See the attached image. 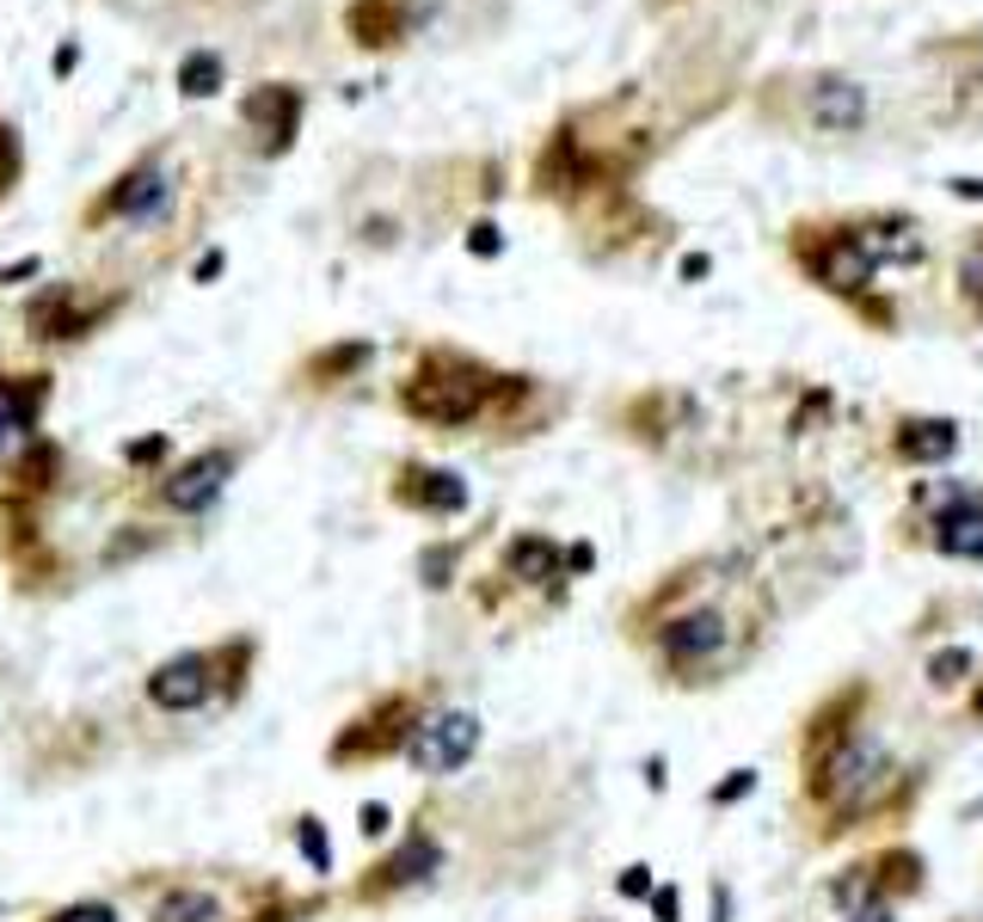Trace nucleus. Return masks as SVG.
<instances>
[{
	"label": "nucleus",
	"mask_w": 983,
	"mask_h": 922,
	"mask_svg": "<svg viewBox=\"0 0 983 922\" xmlns=\"http://www.w3.org/2000/svg\"><path fill=\"white\" fill-rule=\"evenodd\" d=\"M799 769H805V782H799L805 812L824 824V836L860 830L867 818H879L891 799H898V775H904L873 726H855V732H843L836 744L799 756Z\"/></svg>",
	"instance_id": "f257e3e1"
},
{
	"label": "nucleus",
	"mask_w": 983,
	"mask_h": 922,
	"mask_svg": "<svg viewBox=\"0 0 983 922\" xmlns=\"http://www.w3.org/2000/svg\"><path fill=\"white\" fill-rule=\"evenodd\" d=\"M652 658L671 683H719L744 658V640L719 603H683L652 622Z\"/></svg>",
	"instance_id": "f03ea898"
},
{
	"label": "nucleus",
	"mask_w": 983,
	"mask_h": 922,
	"mask_svg": "<svg viewBox=\"0 0 983 922\" xmlns=\"http://www.w3.org/2000/svg\"><path fill=\"white\" fill-rule=\"evenodd\" d=\"M492 394H504V376H492L485 363L461 357V351H431V357L419 363V376L400 388V407L424 424L461 431V424H473L492 407Z\"/></svg>",
	"instance_id": "7ed1b4c3"
},
{
	"label": "nucleus",
	"mask_w": 983,
	"mask_h": 922,
	"mask_svg": "<svg viewBox=\"0 0 983 922\" xmlns=\"http://www.w3.org/2000/svg\"><path fill=\"white\" fill-rule=\"evenodd\" d=\"M480 714L473 707H437V714H419V726H412L407 738V763L419 769V775H431V782H443V775H461V769L480 756Z\"/></svg>",
	"instance_id": "20e7f679"
},
{
	"label": "nucleus",
	"mask_w": 983,
	"mask_h": 922,
	"mask_svg": "<svg viewBox=\"0 0 983 922\" xmlns=\"http://www.w3.org/2000/svg\"><path fill=\"white\" fill-rule=\"evenodd\" d=\"M910 891H922V855L885 849V855H867V861H855V867H843V874L824 886V898L843 910V917H855V910H873V904H898Z\"/></svg>",
	"instance_id": "39448f33"
},
{
	"label": "nucleus",
	"mask_w": 983,
	"mask_h": 922,
	"mask_svg": "<svg viewBox=\"0 0 983 922\" xmlns=\"http://www.w3.org/2000/svg\"><path fill=\"white\" fill-rule=\"evenodd\" d=\"M443 874V843L431 836V830H407L400 836V849H393L388 861H375L369 879L357 886V898H393V891H412V886H431V879Z\"/></svg>",
	"instance_id": "423d86ee"
},
{
	"label": "nucleus",
	"mask_w": 983,
	"mask_h": 922,
	"mask_svg": "<svg viewBox=\"0 0 983 922\" xmlns=\"http://www.w3.org/2000/svg\"><path fill=\"white\" fill-rule=\"evenodd\" d=\"M216 671H221L216 652H179L148 676V702L167 707V714H191V707H204L216 695Z\"/></svg>",
	"instance_id": "0eeeda50"
},
{
	"label": "nucleus",
	"mask_w": 983,
	"mask_h": 922,
	"mask_svg": "<svg viewBox=\"0 0 983 922\" xmlns=\"http://www.w3.org/2000/svg\"><path fill=\"white\" fill-rule=\"evenodd\" d=\"M805 271H812L824 289H836V296H860L867 283H873V252L860 247L855 235H830L824 247H812L805 252Z\"/></svg>",
	"instance_id": "6e6552de"
},
{
	"label": "nucleus",
	"mask_w": 983,
	"mask_h": 922,
	"mask_svg": "<svg viewBox=\"0 0 983 922\" xmlns=\"http://www.w3.org/2000/svg\"><path fill=\"white\" fill-rule=\"evenodd\" d=\"M228 474H235V455H228V449H204L197 462H185V468L160 486V499H167L172 511H209V504L221 499Z\"/></svg>",
	"instance_id": "1a4fd4ad"
},
{
	"label": "nucleus",
	"mask_w": 983,
	"mask_h": 922,
	"mask_svg": "<svg viewBox=\"0 0 983 922\" xmlns=\"http://www.w3.org/2000/svg\"><path fill=\"white\" fill-rule=\"evenodd\" d=\"M928 547L940 560H978L983 566V492L947 504V511L928 516Z\"/></svg>",
	"instance_id": "9d476101"
},
{
	"label": "nucleus",
	"mask_w": 983,
	"mask_h": 922,
	"mask_svg": "<svg viewBox=\"0 0 983 922\" xmlns=\"http://www.w3.org/2000/svg\"><path fill=\"white\" fill-rule=\"evenodd\" d=\"M393 499L424 511V516H461L468 511V480L455 468H400Z\"/></svg>",
	"instance_id": "9b49d317"
},
{
	"label": "nucleus",
	"mask_w": 983,
	"mask_h": 922,
	"mask_svg": "<svg viewBox=\"0 0 983 922\" xmlns=\"http://www.w3.org/2000/svg\"><path fill=\"white\" fill-rule=\"evenodd\" d=\"M504 579L529 584V591H553V579H565V547L541 530L511 535V547H504Z\"/></svg>",
	"instance_id": "f8f14e48"
},
{
	"label": "nucleus",
	"mask_w": 983,
	"mask_h": 922,
	"mask_svg": "<svg viewBox=\"0 0 983 922\" xmlns=\"http://www.w3.org/2000/svg\"><path fill=\"white\" fill-rule=\"evenodd\" d=\"M240 117L265 136V155H283L289 136H296V124H301V93L296 87H283V80H271V87L247 93V111H240Z\"/></svg>",
	"instance_id": "ddd939ff"
},
{
	"label": "nucleus",
	"mask_w": 983,
	"mask_h": 922,
	"mask_svg": "<svg viewBox=\"0 0 983 922\" xmlns=\"http://www.w3.org/2000/svg\"><path fill=\"white\" fill-rule=\"evenodd\" d=\"M952 449H959V424L952 419H904L898 437H891V455H898L904 468H935Z\"/></svg>",
	"instance_id": "4468645a"
},
{
	"label": "nucleus",
	"mask_w": 983,
	"mask_h": 922,
	"mask_svg": "<svg viewBox=\"0 0 983 922\" xmlns=\"http://www.w3.org/2000/svg\"><path fill=\"white\" fill-rule=\"evenodd\" d=\"M167 204H172V185H167V172L160 167H136L124 185L105 197V209L111 216H124V221H160Z\"/></svg>",
	"instance_id": "2eb2a0df"
},
{
	"label": "nucleus",
	"mask_w": 983,
	"mask_h": 922,
	"mask_svg": "<svg viewBox=\"0 0 983 922\" xmlns=\"http://www.w3.org/2000/svg\"><path fill=\"white\" fill-rule=\"evenodd\" d=\"M860 111H867V93H860L855 80H824L812 93V117L818 129H855Z\"/></svg>",
	"instance_id": "dca6fc26"
},
{
	"label": "nucleus",
	"mask_w": 983,
	"mask_h": 922,
	"mask_svg": "<svg viewBox=\"0 0 983 922\" xmlns=\"http://www.w3.org/2000/svg\"><path fill=\"white\" fill-rule=\"evenodd\" d=\"M32 412H37V382H0V449L13 437H25L32 431Z\"/></svg>",
	"instance_id": "f3484780"
},
{
	"label": "nucleus",
	"mask_w": 983,
	"mask_h": 922,
	"mask_svg": "<svg viewBox=\"0 0 983 922\" xmlns=\"http://www.w3.org/2000/svg\"><path fill=\"white\" fill-rule=\"evenodd\" d=\"M179 93H185V99L221 93V56H216V49H191L185 62H179Z\"/></svg>",
	"instance_id": "a211bd4d"
},
{
	"label": "nucleus",
	"mask_w": 983,
	"mask_h": 922,
	"mask_svg": "<svg viewBox=\"0 0 983 922\" xmlns=\"http://www.w3.org/2000/svg\"><path fill=\"white\" fill-rule=\"evenodd\" d=\"M155 922H216V898L209 891H167Z\"/></svg>",
	"instance_id": "6ab92c4d"
},
{
	"label": "nucleus",
	"mask_w": 983,
	"mask_h": 922,
	"mask_svg": "<svg viewBox=\"0 0 983 922\" xmlns=\"http://www.w3.org/2000/svg\"><path fill=\"white\" fill-rule=\"evenodd\" d=\"M971 664H978V658H971V646H947V652H935L928 658V683L935 688H965L971 683Z\"/></svg>",
	"instance_id": "aec40b11"
},
{
	"label": "nucleus",
	"mask_w": 983,
	"mask_h": 922,
	"mask_svg": "<svg viewBox=\"0 0 983 922\" xmlns=\"http://www.w3.org/2000/svg\"><path fill=\"white\" fill-rule=\"evenodd\" d=\"M296 843H301V855H308L313 874H332V849H327V830H320V818H301V824H296Z\"/></svg>",
	"instance_id": "412c9836"
},
{
	"label": "nucleus",
	"mask_w": 983,
	"mask_h": 922,
	"mask_svg": "<svg viewBox=\"0 0 983 922\" xmlns=\"http://www.w3.org/2000/svg\"><path fill=\"white\" fill-rule=\"evenodd\" d=\"M744 794H756V769H725V782L707 787V806H719V812H725V806H738Z\"/></svg>",
	"instance_id": "4be33fe9"
},
{
	"label": "nucleus",
	"mask_w": 983,
	"mask_h": 922,
	"mask_svg": "<svg viewBox=\"0 0 983 922\" xmlns=\"http://www.w3.org/2000/svg\"><path fill=\"white\" fill-rule=\"evenodd\" d=\"M615 891H621V898H633V904H652L658 874H652V867H645V861H633V867H621V879H615Z\"/></svg>",
	"instance_id": "5701e85b"
},
{
	"label": "nucleus",
	"mask_w": 983,
	"mask_h": 922,
	"mask_svg": "<svg viewBox=\"0 0 983 922\" xmlns=\"http://www.w3.org/2000/svg\"><path fill=\"white\" fill-rule=\"evenodd\" d=\"M959 289L983 308V240H978V247H965V259H959Z\"/></svg>",
	"instance_id": "b1692460"
},
{
	"label": "nucleus",
	"mask_w": 983,
	"mask_h": 922,
	"mask_svg": "<svg viewBox=\"0 0 983 922\" xmlns=\"http://www.w3.org/2000/svg\"><path fill=\"white\" fill-rule=\"evenodd\" d=\"M652 917H658V922H683V891H676V886H658V891H652Z\"/></svg>",
	"instance_id": "393cba45"
},
{
	"label": "nucleus",
	"mask_w": 983,
	"mask_h": 922,
	"mask_svg": "<svg viewBox=\"0 0 983 922\" xmlns=\"http://www.w3.org/2000/svg\"><path fill=\"white\" fill-rule=\"evenodd\" d=\"M499 247H504V240H499V228H492V221H480V228L468 235V252H480V259H492Z\"/></svg>",
	"instance_id": "a878e982"
},
{
	"label": "nucleus",
	"mask_w": 983,
	"mask_h": 922,
	"mask_svg": "<svg viewBox=\"0 0 983 922\" xmlns=\"http://www.w3.org/2000/svg\"><path fill=\"white\" fill-rule=\"evenodd\" d=\"M49 922H117L105 904H75V910H62V917H49Z\"/></svg>",
	"instance_id": "bb28decb"
},
{
	"label": "nucleus",
	"mask_w": 983,
	"mask_h": 922,
	"mask_svg": "<svg viewBox=\"0 0 983 922\" xmlns=\"http://www.w3.org/2000/svg\"><path fill=\"white\" fill-rule=\"evenodd\" d=\"M363 836H388V806H381V799L363 806Z\"/></svg>",
	"instance_id": "cd10ccee"
},
{
	"label": "nucleus",
	"mask_w": 983,
	"mask_h": 922,
	"mask_svg": "<svg viewBox=\"0 0 983 922\" xmlns=\"http://www.w3.org/2000/svg\"><path fill=\"white\" fill-rule=\"evenodd\" d=\"M155 455H167V437H141V443H129V462H155Z\"/></svg>",
	"instance_id": "c85d7f7f"
},
{
	"label": "nucleus",
	"mask_w": 983,
	"mask_h": 922,
	"mask_svg": "<svg viewBox=\"0 0 983 922\" xmlns=\"http://www.w3.org/2000/svg\"><path fill=\"white\" fill-rule=\"evenodd\" d=\"M843 922H898V904H873V910H855V917Z\"/></svg>",
	"instance_id": "c756f323"
},
{
	"label": "nucleus",
	"mask_w": 983,
	"mask_h": 922,
	"mask_svg": "<svg viewBox=\"0 0 983 922\" xmlns=\"http://www.w3.org/2000/svg\"><path fill=\"white\" fill-rule=\"evenodd\" d=\"M952 191L959 197H983V179H952Z\"/></svg>",
	"instance_id": "7c9ffc66"
}]
</instances>
